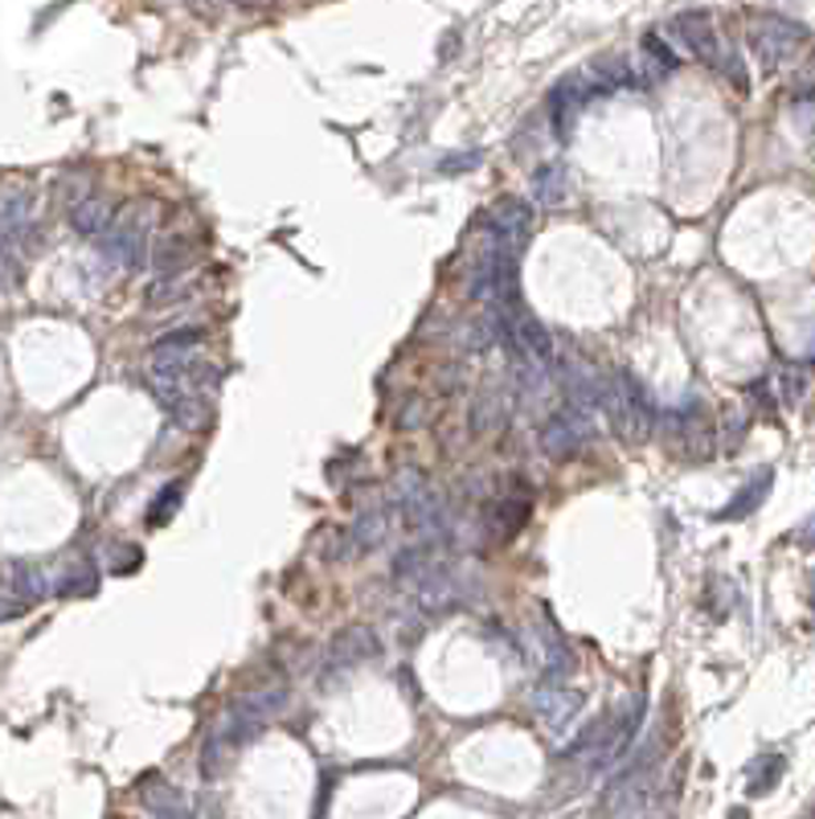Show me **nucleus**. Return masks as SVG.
<instances>
[{
	"instance_id": "nucleus-29",
	"label": "nucleus",
	"mask_w": 815,
	"mask_h": 819,
	"mask_svg": "<svg viewBox=\"0 0 815 819\" xmlns=\"http://www.w3.org/2000/svg\"><path fill=\"white\" fill-rule=\"evenodd\" d=\"M800 87L815 90V54H812V62H807V66H803V74H800Z\"/></svg>"
},
{
	"instance_id": "nucleus-23",
	"label": "nucleus",
	"mask_w": 815,
	"mask_h": 819,
	"mask_svg": "<svg viewBox=\"0 0 815 819\" xmlns=\"http://www.w3.org/2000/svg\"><path fill=\"white\" fill-rule=\"evenodd\" d=\"M783 766H787V762L779 758V754L759 758V766L750 770V795H766V790H774V783L783 778Z\"/></svg>"
},
{
	"instance_id": "nucleus-25",
	"label": "nucleus",
	"mask_w": 815,
	"mask_h": 819,
	"mask_svg": "<svg viewBox=\"0 0 815 819\" xmlns=\"http://www.w3.org/2000/svg\"><path fill=\"white\" fill-rule=\"evenodd\" d=\"M17 594H21V599H29V603H33V599H45V578L42 574H37V570H29V565H17Z\"/></svg>"
},
{
	"instance_id": "nucleus-20",
	"label": "nucleus",
	"mask_w": 815,
	"mask_h": 819,
	"mask_svg": "<svg viewBox=\"0 0 815 819\" xmlns=\"http://www.w3.org/2000/svg\"><path fill=\"white\" fill-rule=\"evenodd\" d=\"M140 799H143V807L157 811V816H189L185 795L176 787H169V783H143Z\"/></svg>"
},
{
	"instance_id": "nucleus-24",
	"label": "nucleus",
	"mask_w": 815,
	"mask_h": 819,
	"mask_svg": "<svg viewBox=\"0 0 815 819\" xmlns=\"http://www.w3.org/2000/svg\"><path fill=\"white\" fill-rule=\"evenodd\" d=\"M95 586H99V574H95L90 565H78V570H74V574L66 578L57 590H62L66 599H86V594H95Z\"/></svg>"
},
{
	"instance_id": "nucleus-30",
	"label": "nucleus",
	"mask_w": 815,
	"mask_h": 819,
	"mask_svg": "<svg viewBox=\"0 0 815 819\" xmlns=\"http://www.w3.org/2000/svg\"><path fill=\"white\" fill-rule=\"evenodd\" d=\"M812 606H815V599H812Z\"/></svg>"
},
{
	"instance_id": "nucleus-28",
	"label": "nucleus",
	"mask_w": 815,
	"mask_h": 819,
	"mask_svg": "<svg viewBox=\"0 0 815 819\" xmlns=\"http://www.w3.org/2000/svg\"><path fill=\"white\" fill-rule=\"evenodd\" d=\"M29 599H13V594H0V623H9V618H21L25 615Z\"/></svg>"
},
{
	"instance_id": "nucleus-21",
	"label": "nucleus",
	"mask_w": 815,
	"mask_h": 819,
	"mask_svg": "<svg viewBox=\"0 0 815 819\" xmlns=\"http://www.w3.org/2000/svg\"><path fill=\"white\" fill-rule=\"evenodd\" d=\"M143 300H148V308H152V312H164V308H181V303L189 300V283L181 279V271H176V274H160L157 283L148 288V295H143Z\"/></svg>"
},
{
	"instance_id": "nucleus-3",
	"label": "nucleus",
	"mask_w": 815,
	"mask_h": 819,
	"mask_svg": "<svg viewBox=\"0 0 815 819\" xmlns=\"http://www.w3.org/2000/svg\"><path fill=\"white\" fill-rule=\"evenodd\" d=\"M394 508L398 517L427 541H439L451 525V513H447L443 492H435L418 472H401L394 479Z\"/></svg>"
},
{
	"instance_id": "nucleus-6",
	"label": "nucleus",
	"mask_w": 815,
	"mask_h": 819,
	"mask_svg": "<svg viewBox=\"0 0 815 819\" xmlns=\"http://www.w3.org/2000/svg\"><path fill=\"white\" fill-rule=\"evenodd\" d=\"M807 42V30L800 21H787V17L762 13L750 21V50L766 74H774L791 54H800V45Z\"/></svg>"
},
{
	"instance_id": "nucleus-18",
	"label": "nucleus",
	"mask_w": 815,
	"mask_h": 819,
	"mask_svg": "<svg viewBox=\"0 0 815 819\" xmlns=\"http://www.w3.org/2000/svg\"><path fill=\"white\" fill-rule=\"evenodd\" d=\"M771 484H774V475L771 472H762L759 479H750L742 492H738V500H730L721 513H717V520H742V517H750L754 508H759L762 500H766V492H771Z\"/></svg>"
},
{
	"instance_id": "nucleus-15",
	"label": "nucleus",
	"mask_w": 815,
	"mask_h": 819,
	"mask_svg": "<svg viewBox=\"0 0 815 819\" xmlns=\"http://www.w3.org/2000/svg\"><path fill=\"white\" fill-rule=\"evenodd\" d=\"M533 504L525 492H516V496H504L496 508H492V517H487V532L496 537V541H513L516 532L525 529V520H529Z\"/></svg>"
},
{
	"instance_id": "nucleus-16",
	"label": "nucleus",
	"mask_w": 815,
	"mask_h": 819,
	"mask_svg": "<svg viewBox=\"0 0 815 819\" xmlns=\"http://www.w3.org/2000/svg\"><path fill=\"white\" fill-rule=\"evenodd\" d=\"M111 217H115L111 202H103V197H95V193L83 197V202H74V209H71L74 230L86 234V238H99V234L111 226Z\"/></svg>"
},
{
	"instance_id": "nucleus-17",
	"label": "nucleus",
	"mask_w": 815,
	"mask_h": 819,
	"mask_svg": "<svg viewBox=\"0 0 815 819\" xmlns=\"http://www.w3.org/2000/svg\"><path fill=\"white\" fill-rule=\"evenodd\" d=\"M570 193V176H566V164H541L533 173V197L545 205V209H558Z\"/></svg>"
},
{
	"instance_id": "nucleus-27",
	"label": "nucleus",
	"mask_w": 815,
	"mask_h": 819,
	"mask_svg": "<svg viewBox=\"0 0 815 819\" xmlns=\"http://www.w3.org/2000/svg\"><path fill=\"white\" fill-rule=\"evenodd\" d=\"M795 119H800L803 136H807V140H815V99H812V95L795 103Z\"/></svg>"
},
{
	"instance_id": "nucleus-11",
	"label": "nucleus",
	"mask_w": 815,
	"mask_h": 819,
	"mask_svg": "<svg viewBox=\"0 0 815 819\" xmlns=\"http://www.w3.org/2000/svg\"><path fill=\"white\" fill-rule=\"evenodd\" d=\"M673 37L688 58L709 62V66L721 62V37H717V25H714V17L701 13V9H697V13L673 17Z\"/></svg>"
},
{
	"instance_id": "nucleus-26",
	"label": "nucleus",
	"mask_w": 815,
	"mask_h": 819,
	"mask_svg": "<svg viewBox=\"0 0 815 819\" xmlns=\"http://www.w3.org/2000/svg\"><path fill=\"white\" fill-rule=\"evenodd\" d=\"M480 160H484V152H480V148H472V152H455V157H443V164H439V169H443V173H472Z\"/></svg>"
},
{
	"instance_id": "nucleus-8",
	"label": "nucleus",
	"mask_w": 815,
	"mask_h": 819,
	"mask_svg": "<svg viewBox=\"0 0 815 819\" xmlns=\"http://www.w3.org/2000/svg\"><path fill=\"white\" fill-rule=\"evenodd\" d=\"M516 635H521V647H525V660L541 676L566 680L573 672V656L570 647L561 644L558 627H549V623H525V627H516Z\"/></svg>"
},
{
	"instance_id": "nucleus-10",
	"label": "nucleus",
	"mask_w": 815,
	"mask_h": 819,
	"mask_svg": "<svg viewBox=\"0 0 815 819\" xmlns=\"http://www.w3.org/2000/svg\"><path fill=\"white\" fill-rule=\"evenodd\" d=\"M582 704H587L582 692L561 685V680H549V676H541V685L533 689V713L549 733H570V725L582 713Z\"/></svg>"
},
{
	"instance_id": "nucleus-14",
	"label": "nucleus",
	"mask_w": 815,
	"mask_h": 819,
	"mask_svg": "<svg viewBox=\"0 0 815 819\" xmlns=\"http://www.w3.org/2000/svg\"><path fill=\"white\" fill-rule=\"evenodd\" d=\"M377 656V635L369 627H344L336 639L329 644V668H353V664Z\"/></svg>"
},
{
	"instance_id": "nucleus-4",
	"label": "nucleus",
	"mask_w": 815,
	"mask_h": 819,
	"mask_svg": "<svg viewBox=\"0 0 815 819\" xmlns=\"http://www.w3.org/2000/svg\"><path fill=\"white\" fill-rule=\"evenodd\" d=\"M99 250L111 262L140 271L152 259V205H128L111 217V226L99 234Z\"/></svg>"
},
{
	"instance_id": "nucleus-2",
	"label": "nucleus",
	"mask_w": 815,
	"mask_h": 819,
	"mask_svg": "<svg viewBox=\"0 0 815 819\" xmlns=\"http://www.w3.org/2000/svg\"><path fill=\"white\" fill-rule=\"evenodd\" d=\"M615 431L628 439V443H644L656 431V406L647 398L644 381L631 374V369H615L607 374V406H602Z\"/></svg>"
},
{
	"instance_id": "nucleus-1",
	"label": "nucleus",
	"mask_w": 815,
	"mask_h": 819,
	"mask_svg": "<svg viewBox=\"0 0 815 819\" xmlns=\"http://www.w3.org/2000/svg\"><path fill=\"white\" fill-rule=\"evenodd\" d=\"M406 586H410V594H415V603L422 615H443V611H451V606H459V603H472L480 578L472 574V565L435 558L427 570L418 578H410Z\"/></svg>"
},
{
	"instance_id": "nucleus-22",
	"label": "nucleus",
	"mask_w": 815,
	"mask_h": 819,
	"mask_svg": "<svg viewBox=\"0 0 815 819\" xmlns=\"http://www.w3.org/2000/svg\"><path fill=\"white\" fill-rule=\"evenodd\" d=\"M181 500H185V484H169V488H160L157 500H152V508H148V525L157 529V525L172 520V517H176V508H181Z\"/></svg>"
},
{
	"instance_id": "nucleus-7",
	"label": "nucleus",
	"mask_w": 815,
	"mask_h": 819,
	"mask_svg": "<svg viewBox=\"0 0 815 819\" xmlns=\"http://www.w3.org/2000/svg\"><path fill=\"white\" fill-rule=\"evenodd\" d=\"M533 234V205L521 202V197H501V202L487 209V226H484V238L501 255H516L521 259V250H525V243H529Z\"/></svg>"
},
{
	"instance_id": "nucleus-19",
	"label": "nucleus",
	"mask_w": 815,
	"mask_h": 819,
	"mask_svg": "<svg viewBox=\"0 0 815 819\" xmlns=\"http://www.w3.org/2000/svg\"><path fill=\"white\" fill-rule=\"evenodd\" d=\"M504 414H508V398L504 394H492L484 389L472 406V431L475 434H492L496 427H504Z\"/></svg>"
},
{
	"instance_id": "nucleus-5",
	"label": "nucleus",
	"mask_w": 815,
	"mask_h": 819,
	"mask_svg": "<svg viewBox=\"0 0 815 819\" xmlns=\"http://www.w3.org/2000/svg\"><path fill=\"white\" fill-rule=\"evenodd\" d=\"M29 230H33V197L29 193H0V283L21 279Z\"/></svg>"
},
{
	"instance_id": "nucleus-12",
	"label": "nucleus",
	"mask_w": 815,
	"mask_h": 819,
	"mask_svg": "<svg viewBox=\"0 0 815 819\" xmlns=\"http://www.w3.org/2000/svg\"><path fill=\"white\" fill-rule=\"evenodd\" d=\"M590 95H599L594 83H590V74H570L566 83L554 87V95H549V111H554V131H558V140H570L573 123H578V116L587 111Z\"/></svg>"
},
{
	"instance_id": "nucleus-9",
	"label": "nucleus",
	"mask_w": 815,
	"mask_h": 819,
	"mask_svg": "<svg viewBox=\"0 0 815 819\" xmlns=\"http://www.w3.org/2000/svg\"><path fill=\"white\" fill-rule=\"evenodd\" d=\"M590 427H594V414L578 410V406H561V410H554V414L545 418L541 451L549 460H570V455H578L587 446Z\"/></svg>"
},
{
	"instance_id": "nucleus-13",
	"label": "nucleus",
	"mask_w": 815,
	"mask_h": 819,
	"mask_svg": "<svg viewBox=\"0 0 815 819\" xmlns=\"http://www.w3.org/2000/svg\"><path fill=\"white\" fill-rule=\"evenodd\" d=\"M389 532H394V504H377L369 513H361L357 525L344 532V546H348V553H369V549L386 546Z\"/></svg>"
}]
</instances>
